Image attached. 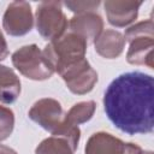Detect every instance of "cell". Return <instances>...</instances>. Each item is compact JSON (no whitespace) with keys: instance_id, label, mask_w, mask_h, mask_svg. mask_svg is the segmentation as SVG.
<instances>
[{"instance_id":"obj_1","label":"cell","mask_w":154,"mask_h":154,"mask_svg":"<svg viewBox=\"0 0 154 154\" xmlns=\"http://www.w3.org/2000/svg\"><path fill=\"white\" fill-rule=\"evenodd\" d=\"M103 109L111 123L128 135L154 129V78L141 71L116 77L103 94Z\"/></svg>"},{"instance_id":"obj_2","label":"cell","mask_w":154,"mask_h":154,"mask_svg":"<svg viewBox=\"0 0 154 154\" xmlns=\"http://www.w3.org/2000/svg\"><path fill=\"white\" fill-rule=\"evenodd\" d=\"M88 42L79 35L67 31L57 40L51 41L43 48V54L55 72L85 58Z\"/></svg>"},{"instance_id":"obj_3","label":"cell","mask_w":154,"mask_h":154,"mask_svg":"<svg viewBox=\"0 0 154 154\" xmlns=\"http://www.w3.org/2000/svg\"><path fill=\"white\" fill-rule=\"evenodd\" d=\"M11 60L20 75L32 81H46L55 72L37 45L20 47L12 54Z\"/></svg>"},{"instance_id":"obj_4","label":"cell","mask_w":154,"mask_h":154,"mask_svg":"<svg viewBox=\"0 0 154 154\" xmlns=\"http://www.w3.org/2000/svg\"><path fill=\"white\" fill-rule=\"evenodd\" d=\"M37 32L49 42L59 38L69 28L67 18L60 1H42L37 5L35 13Z\"/></svg>"},{"instance_id":"obj_5","label":"cell","mask_w":154,"mask_h":154,"mask_svg":"<svg viewBox=\"0 0 154 154\" xmlns=\"http://www.w3.org/2000/svg\"><path fill=\"white\" fill-rule=\"evenodd\" d=\"M65 114L60 102L52 97L37 100L28 112L29 118L51 135L60 134L69 125Z\"/></svg>"},{"instance_id":"obj_6","label":"cell","mask_w":154,"mask_h":154,"mask_svg":"<svg viewBox=\"0 0 154 154\" xmlns=\"http://www.w3.org/2000/svg\"><path fill=\"white\" fill-rule=\"evenodd\" d=\"M67 89L76 95L90 93L97 83V72L90 66L87 58L67 66L59 72Z\"/></svg>"},{"instance_id":"obj_7","label":"cell","mask_w":154,"mask_h":154,"mask_svg":"<svg viewBox=\"0 0 154 154\" xmlns=\"http://www.w3.org/2000/svg\"><path fill=\"white\" fill-rule=\"evenodd\" d=\"M34 16L31 6L26 1L11 2L2 17V28L10 36H23L31 31Z\"/></svg>"},{"instance_id":"obj_8","label":"cell","mask_w":154,"mask_h":154,"mask_svg":"<svg viewBox=\"0 0 154 154\" xmlns=\"http://www.w3.org/2000/svg\"><path fill=\"white\" fill-rule=\"evenodd\" d=\"M142 1L136 0H106L103 2L107 20L116 28L130 25L138 16Z\"/></svg>"},{"instance_id":"obj_9","label":"cell","mask_w":154,"mask_h":154,"mask_svg":"<svg viewBox=\"0 0 154 154\" xmlns=\"http://www.w3.org/2000/svg\"><path fill=\"white\" fill-rule=\"evenodd\" d=\"M81 138L79 128L66 135H52L45 138L35 149V154H75Z\"/></svg>"},{"instance_id":"obj_10","label":"cell","mask_w":154,"mask_h":154,"mask_svg":"<svg viewBox=\"0 0 154 154\" xmlns=\"http://www.w3.org/2000/svg\"><path fill=\"white\" fill-rule=\"evenodd\" d=\"M69 31L79 35L88 43L94 42L103 31V20L96 12L75 14L69 22Z\"/></svg>"},{"instance_id":"obj_11","label":"cell","mask_w":154,"mask_h":154,"mask_svg":"<svg viewBox=\"0 0 154 154\" xmlns=\"http://www.w3.org/2000/svg\"><path fill=\"white\" fill-rule=\"evenodd\" d=\"M125 142L120 138L108 132L99 131L88 138L84 154H123Z\"/></svg>"},{"instance_id":"obj_12","label":"cell","mask_w":154,"mask_h":154,"mask_svg":"<svg viewBox=\"0 0 154 154\" xmlns=\"http://www.w3.org/2000/svg\"><path fill=\"white\" fill-rule=\"evenodd\" d=\"M125 38L122 32L113 29H107L100 34L94 41L95 52L105 59L118 58L125 47Z\"/></svg>"},{"instance_id":"obj_13","label":"cell","mask_w":154,"mask_h":154,"mask_svg":"<svg viewBox=\"0 0 154 154\" xmlns=\"http://www.w3.org/2000/svg\"><path fill=\"white\" fill-rule=\"evenodd\" d=\"M126 60L131 65H146L149 69L154 67V37H137L129 42Z\"/></svg>"},{"instance_id":"obj_14","label":"cell","mask_w":154,"mask_h":154,"mask_svg":"<svg viewBox=\"0 0 154 154\" xmlns=\"http://www.w3.org/2000/svg\"><path fill=\"white\" fill-rule=\"evenodd\" d=\"M20 79L16 72L2 64H0V102L13 103L20 95Z\"/></svg>"},{"instance_id":"obj_15","label":"cell","mask_w":154,"mask_h":154,"mask_svg":"<svg viewBox=\"0 0 154 154\" xmlns=\"http://www.w3.org/2000/svg\"><path fill=\"white\" fill-rule=\"evenodd\" d=\"M96 111V102L93 100L89 101H81L75 103L65 114L66 122L71 125L78 126L79 124L89 122Z\"/></svg>"},{"instance_id":"obj_16","label":"cell","mask_w":154,"mask_h":154,"mask_svg":"<svg viewBox=\"0 0 154 154\" xmlns=\"http://www.w3.org/2000/svg\"><path fill=\"white\" fill-rule=\"evenodd\" d=\"M125 41L130 42L137 37H154V24L152 19L138 22L131 26H129L124 32Z\"/></svg>"},{"instance_id":"obj_17","label":"cell","mask_w":154,"mask_h":154,"mask_svg":"<svg viewBox=\"0 0 154 154\" xmlns=\"http://www.w3.org/2000/svg\"><path fill=\"white\" fill-rule=\"evenodd\" d=\"M14 129V113L11 108L0 105V142L7 140Z\"/></svg>"},{"instance_id":"obj_18","label":"cell","mask_w":154,"mask_h":154,"mask_svg":"<svg viewBox=\"0 0 154 154\" xmlns=\"http://www.w3.org/2000/svg\"><path fill=\"white\" fill-rule=\"evenodd\" d=\"M100 1H65L64 5L73 13L81 14V13H88V12H95V10L100 6Z\"/></svg>"},{"instance_id":"obj_19","label":"cell","mask_w":154,"mask_h":154,"mask_svg":"<svg viewBox=\"0 0 154 154\" xmlns=\"http://www.w3.org/2000/svg\"><path fill=\"white\" fill-rule=\"evenodd\" d=\"M8 57V47H7V42L4 37L2 31L0 30V61L5 60Z\"/></svg>"},{"instance_id":"obj_20","label":"cell","mask_w":154,"mask_h":154,"mask_svg":"<svg viewBox=\"0 0 154 154\" xmlns=\"http://www.w3.org/2000/svg\"><path fill=\"white\" fill-rule=\"evenodd\" d=\"M0 154H18V153L11 147H7L5 144H0Z\"/></svg>"},{"instance_id":"obj_21","label":"cell","mask_w":154,"mask_h":154,"mask_svg":"<svg viewBox=\"0 0 154 154\" xmlns=\"http://www.w3.org/2000/svg\"><path fill=\"white\" fill-rule=\"evenodd\" d=\"M137 154H153V152L152 150H143V149H141Z\"/></svg>"}]
</instances>
